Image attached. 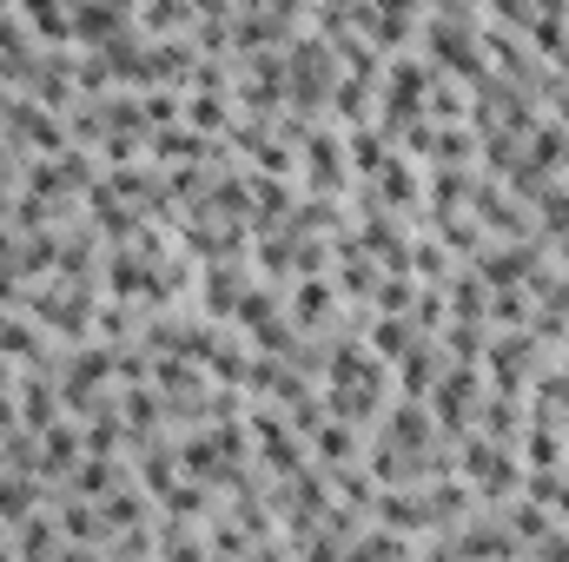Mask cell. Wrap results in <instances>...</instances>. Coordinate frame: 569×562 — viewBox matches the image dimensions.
<instances>
[{
	"label": "cell",
	"instance_id": "ba28073f",
	"mask_svg": "<svg viewBox=\"0 0 569 562\" xmlns=\"http://www.w3.org/2000/svg\"><path fill=\"white\" fill-rule=\"evenodd\" d=\"M0 351H7L13 364H40V331H27V324H0Z\"/></svg>",
	"mask_w": 569,
	"mask_h": 562
},
{
	"label": "cell",
	"instance_id": "8fae6325",
	"mask_svg": "<svg viewBox=\"0 0 569 562\" xmlns=\"http://www.w3.org/2000/svg\"><path fill=\"white\" fill-rule=\"evenodd\" d=\"M405 344H411V324H391V318H385V324L371 331V351H378V358H405Z\"/></svg>",
	"mask_w": 569,
	"mask_h": 562
},
{
	"label": "cell",
	"instance_id": "8992f818",
	"mask_svg": "<svg viewBox=\"0 0 569 562\" xmlns=\"http://www.w3.org/2000/svg\"><path fill=\"white\" fill-rule=\"evenodd\" d=\"M305 159H311V185H318V192H325V185L345 172V159H338L331 133H311V140H305Z\"/></svg>",
	"mask_w": 569,
	"mask_h": 562
},
{
	"label": "cell",
	"instance_id": "6da1fadb",
	"mask_svg": "<svg viewBox=\"0 0 569 562\" xmlns=\"http://www.w3.org/2000/svg\"><path fill=\"white\" fill-rule=\"evenodd\" d=\"M463 483H477V490H517V463H510V450H497V443H470L463 450Z\"/></svg>",
	"mask_w": 569,
	"mask_h": 562
},
{
	"label": "cell",
	"instance_id": "5b68a950",
	"mask_svg": "<svg viewBox=\"0 0 569 562\" xmlns=\"http://www.w3.org/2000/svg\"><path fill=\"white\" fill-rule=\"evenodd\" d=\"M378 192H385V205H411L418 199V172L405 159H385L378 165Z\"/></svg>",
	"mask_w": 569,
	"mask_h": 562
},
{
	"label": "cell",
	"instance_id": "52a82bcc",
	"mask_svg": "<svg viewBox=\"0 0 569 562\" xmlns=\"http://www.w3.org/2000/svg\"><path fill=\"white\" fill-rule=\"evenodd\" d=\"M291 318H298V324H325V318H331V284H298V304H291Z\"/></svg>",
	"mask_w": 569,
	"mask_h": 562
},
{
	"label": "cell",
	"instance_id": "e0dca14e",
	"mask_svg": "<svg viewBox=\"0 0 569 562\" xmlns=\"http://www.w3.org/2000/svg\"><path fill=\"white\" fill-rule=\"evenodd\" d=\"M385 7H391V13H411V7H418V0H385Z\"/></svg>",
	"mask_w": 569,
	"mask_h": 562
},
{
	"label": "cell",
	"instance_id": "9c48e42d",
	"mask_svg": "<svg viewBox=\"0 0 569 562\" xmlns=\"http://www.w3.org/2000/svg\"><path fill=\"white\" fill-rule=\"evenodd\" d=\"M13 543H20V550H33V556H40V550H60V530H53V523H47V516H40V510H33V516H27V523H20V536H13Z\"/></svg>",
	"mask_w": 569,
	"mask_h": 562
},
{
	"label": "cell",
	"instance_id": "2e32d148",
	"mask_svg": "<svg viewBox=\"0 0 569 562\" xmlns=\"http://www.w3.org/2000/svg\"><path fill=\"white\" fill-rule=\"evenodd\" d=\"M378 304H385V311H405V304H411V284H405V279H398V284L385 279V284H378Z\"/></svg>",
	"mask_w": 569,
	"mask_h": 562
},
{
	"label": "cell",
	"instance_id": "4fadbf2b",
	"mask_svg": "<svg viewBox=\"0 0 569 562\" xmlns=\"http://www.w3.org/2000/svg\"><path fill=\"white\" fill-rule=\"evenodd\" d=\"M186 113H192V127H206V133H212V127H226V107H219V87H206V93H199V100H192Z\"/></svg>",
	"mask_w": 569,
	"mask_h": 562
},
{
	"label": "cell",
	"instance_id": "30bf717a",
	"mask_svg": "<svg viewBox=\"0 0 569 562\" xmlns=\"http://www.w3.org/2000/svg\"><path fill=\"white\" fill-rule=\"evenodd\" d=\"M206 311H212V318H232V311H239V284L226 279V272L206 279Z\"/></svg>",
	"mask_w": 569,
	"mask_h": 562
},
{
	"label": "cell",
	"instance_id": "ac0fdd59",
	"mask_svg": "<svg viewBox=\"0 0 569 562\" xmlns=\"http://www.w3.org/2000/svg\"><path fill=\"white\" fill-rule=\"evenodd\" d=\"M557 113H563V127H569V93H557Z\"/></svg>",
	"mask_w": 569,
	"mask_h": 562
},
{
	"label": "cell",
	"instance_id": "3957f363",
	"mask_svg": "<svg viewBox=\"0 0 569 562\" xmlns=\"http://www.w3.org/2000/svg\"><path fill=\"white\" fill-rule=\"evenodd\" d=\"M351 456H358V430H351V418L325 423V430H318V463H325V470H345Z\"/></svg>",
	"mask_w": 569,
	"mask_h": 562
},
{
	"label": "cell",
	"instance_id": "7c38bea8",
	"mask_svg": "<svg viewBox=\"0 0 569 562\" xmlns=\"http://www.w3.org/2000/svg\"><path fill=\"white\" fill-rule=\"evenodd\" d=\"M47 423H53V391L33 378V384H27V430H47Z\"/></svg>",
	"mask_w": 569,
	"mask_h": 562
},
{
	"label": "cell",
	"instance_id": "7a4b0ae2",
	"mask_svg": "<svg viewBox=\"0 0 569 562\" xmlns=\"http://www.w3.org/2000/svg\"><path fill=\"white\" fill-rule=\"evenodd\" d=\"M33 503H40V490H33V470H7L0 476V523H27L33 516Z\"/></svg>",
	"mask_w": 569,
	"mask_h": 562
},
{
	"label": "cell",
	"instance_id": "5bb4252c",
	"mask_svg": "<svg viewBox=\"0 0 569 562\" xmlns=\"http://www.w3.org/2000/svg\"><path fill=\"white\" fill-rule=\"evenodd\" d=\"M530 463H537V470H557V463H563V443L537 430V436H530Z\"/></svg>",
	"mask_w": 569,
	"mask_h": 562
},
{
	"label": "cell",
	"instance_id": "d6986e66",
	"mask_svg": "<svg viewBox=\"0 0 569 562\" xmlns=\"http://www.w3.org/2000/svg\"><path fill=\"white\" fill-rule=\"evenodd\" d=\"M7 212H13V205H7V199H0V219H7Z\"/></svg>",
	"mask_w": 569,
	"mask_h": 562
},
{
	"label": "cell",
	"instance_id": "277c9868",
	"mask_svg": "<svg viewBox=\"0 0 569 562\" xmlns=\"http://www.w3.org/2000/svg\"><path fill=\"white\" fill-rule=\"evenodd\" d=\"M113 27H120V0H87L73 13V33L80 40H113Z\"/></svg>",
	"mask_w": 569,
	"mask_h": 562
},
{
	"label": "cell",
	"instance_id": "9a60e30c",
	"mask_svg": "<svg viewBox=\"0 0 569 562\" xmlns=\"http://www.w3.org/2000/svg\"><path fill=\"white\" fill-rule=\"evenodd\" d=\"M172 20H186V0H152L146 7V27H172Z\"/></svg>",
	"mask_w": 569,
	"mask_h": 562
}]
</instances>
